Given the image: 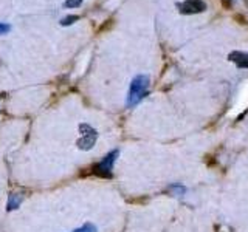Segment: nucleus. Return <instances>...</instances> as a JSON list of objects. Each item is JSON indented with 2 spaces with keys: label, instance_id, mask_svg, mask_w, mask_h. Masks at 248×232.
Returning <instances> with one entry per match:
<instances>
[{
  "label": "nucleus",
  "instance_id": "1",
  "mask_svg": "<svg viewBox=\"0 0 248 232\" xmlns=\"http://www.w3.org/2000/svg\"><path fill=\"white\" fill-rule=\"evenodd\" d=\"M149 84H151V81H149V76L147 74H138L132 79L129 93H127V99H126L127 108L135 107L147 96V93H149Z\"/></svg>",
  "mask_w": 248,
  "mask_h": 232
},
{
  "label": "nucleus",
  "instance_id": "2",
  "mask_svg": "<svg viewBox=\"0 0 248 232\" xmlns=\"http://www.w3.org/2000/svg\"><path fill=\"white\" fill-rule=\"evenodd\" d=\"M78 131H79V138H78V141H76V147L82 152L92 150L99 138L98 130L95 127H92L87 122H81L79 126H78Z\"/></svg>",
  "mask_w": 248,
  "mask_h": 232
},
{
  "label": "nucleus",
  "instance_id": "3",
  "mask_svg": "<svg viewBox=\"0 0 248 232\" xmlns=\"http://www.w3.org/2000/svg\"><path fill=\"white\" fill-rule=\"evenodd\" d=\"M120 157V150L118 149H113L108 153H106L103 158H101L99 162H96V166L93 167L95 170V175L101 176V178H112L113 176V167H115V162Z\"/></svg>",
  "mask_w": 248,
  "mask_h": 232
},
{
  "label": "nucleus",
  "instance_id": "4",
  "mask_svg": "<svg viewBox=\"0 0 248 232\" xmlns=\"http://www.w3.org/2000/svg\"><path fill=\"white\" fill-rule=\"evenodd\" d=\"M178 8H180V13L183 14H197L205 11L206 5L202 0H185L183 3L178 5Z\"/></svg>",
  "mask_w": 248,
  "mask_h": 232
},
{
  "label": "nucleus",
  "instance_id": "5",
  "mask_svg": "<svg viewBox=\"0 0 248 232\" xmlns=\"http://www.w3.org/2000/svg\"><path fill=\"white\" fill-rule=\"evenodd\" d=\"M23 201V193H19V192H13L10 197H8V201H6V211L11 212V211H16V209H19L20 204Z\"/></svg>",
  "mask_w": 248,
  "mask_h": 232
},
{
  "label": "nucleus",
  "instance_id": "6",
  "mask_svg": "<svg viewBox=\"0 0 248 232\" xmlns=\"http://www.w3.org/2000/svg\"><path fill=\"white\" fill-rule=\"evenodd\" d=\"M230 59L234 62L236 65L242 67V68H248V54L247 53H231Z\"/></svg>",
  "mask_w": 248,
  "mask_h": 232
},
{
  "label": "nucleus",
  "instance_id": "7",
  "mask_svg": "<svg viewBox=\"0 0 248 232\" xmlns=\"http://www.w3.org/2000/svg\"><path fill=\"white\" fill-rule=\"evenodd\" d=\"M70 232H98V228L93 223H84L82 226H78Z\"/></svg>",
  "mask_w": 248,
  "mask_h": 232
},
{
  "label": "nucleus",
  "instance_id": "8",
  "mask_svg": "<svg viewBox=\"0 0 248 232\" xmlns=\"http://www.w3.org/2000/svg\"><path fill=\"white\" fill-rule=\"evenodd\" d=\"M79 20V15H67V17H64L61 20V25L62 27H68V25H73L75 22Z\"/></svg>",
  "mask_w": 248,
  "mask_h": 232
},
{
  "label": "nucleus",
  "instance_id": "9",
  "mask_svg": "<svg viewBox=\"0 0 248 232\" xmlns=\"http://www.w3.org/2000/svg\"><path fill=\"white\" fill-rule=\"evenodd\" d=\"M170 189H172L177 195H185V192H186V188L182 184H172V186H170Z\"/></svg>",
  "mask_w": 248,
  "mask_h": 232
},
{
  "label": "nucleus",
  "instance_id": "10",
  "mask_svg": "<svg viewBox=\"0 0 248 232\" xmlns=\"http://www.w3.org/2000/svg\"><path fill=\"white\" fill-rule=\"evenodd\" d=\"M81 3H82V0H65L64 6L65 8H78Z\"/></svg>",
  "mask_w": 248,
  "mask_h": 232
},
{
  "label": "nucleus",
  "instance_id": "11",
  "mask_svg": "<svg viewBox=\"0 0 248 232\" xmlns=\"http://www.w3.org/2000/svg\"><path fill=\"white\" fill-rule=\"evenodd\" d=\"M10 29H11V27L8 25V23H2V22H0V36H2V34H6Z\"/></svg>",
  "mask_w": 248,
  "mask_h": 232
}]
</instances>
